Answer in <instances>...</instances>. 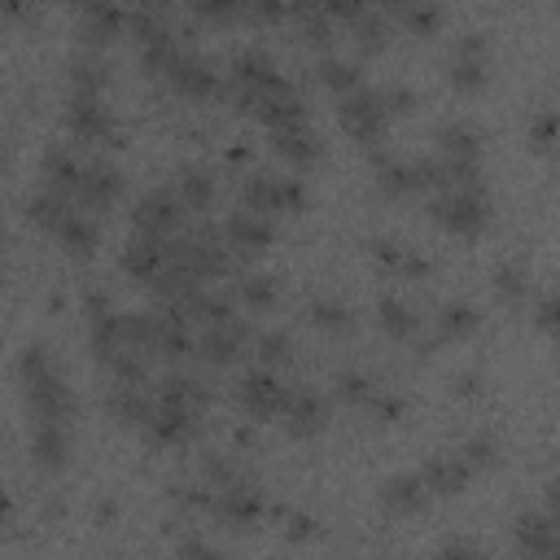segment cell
Segmentation results:
<instances>
[{
	"label": "cell",
	"mask_w": 560,
	"mask_h": 560,
	"mask_svg": "<svg viewBox=\"0 0 560 560\" xmlns=\"http://www.w3.org/2000/svg\"><path fill=\"white\" fill-rule=\"evenodd\" d=\"M276 424H280L289 438H298V442L319 438V433L328 429V402H324L319 394L302 389V385H289V389H284V398H280Z\"/></svg>",
	"instance_id": "obj_8"
},
{
	"label": "cell",
	"mask_w": 560,
	"mask_h": 560,
	"mask_svg": "<svg viewBox=\"0 0 560 560\" xmlns=\"http://www.w3.org/2000/svg\"><path fill=\"white\" fill-rule=\"evenodd\" d=\"M477 328H481V311L472 306V302H446L438 315H433V341L438 346H459V341H468V337H477Z\"/></svg>",
	"instance_id": "obj_26"
},
{
	"label": "cell",
	"mask_w": 560,
	"mask_h": 560,
	"mask_svg": "<svg viewBox=\"0 0 560 560\" xmlns=\"http://www.w3.org/2000/svg\"><path fill=\"white\" fill-rule=\"evenodd\" d=\"M368 411H372L376 420H385V424H398V420L407 416V402H402L398 394H381V389H376L372 402H368Z\"/></svg>",
	"instance_id": "obj_50"
},
{
	"label": "cell",
	"mask_w": 560,
	"mask_h": 560,
	"mask_svg": "<svg viewBox=\"0 0 560 560\" xmlns=\"http://www.w3.org/2000/svg\"><path fill=\"white\" fill-rule=\"evenodd\" d=\"M158 398H166V402H184V407H206V389H201V381H192V376H166L162 381V389H158Z\"/></svg>",
	"instance_id": "obj_43"
},
{
	"label": "cell",
	"mask_w": 560,
	"mask_h": 560,
	"mask_svg": "<svg viewBox=\"0 0 560 560\" xmlns=\"http://www.w3.org/2000/svg\"><path fill=\"white\" fill-rule=\"evenodd\" d=\"M52 236L61 241V249H66L70 258H92V254H96V245H101V223H96V214H92V210L74 206V210L66 214V223H61Z\"/></svg>",
	"instance_id": "obj_25"
},
{
	"label": "cell",
	"mask_w": 560,
	"mask_h": 560,
	"mask_svg": "<svg viewBox=\"0 0 560 560\" xmlns=\"http://www.w3.org/2000/svg\"><path fill=\"white\" fill-rule=\"evenodd\" d=\"M459 455H464V464H468L472 472H486V468L499 464V442H494L490 433H472V438L459 446Z\"/></svg>",
	"instance_id": "obj_44"
},
{
	"label": "cell",
	"mask_w": 560,
	"mask_h": 560,
	"mask_svg": "<svg viewBox=\"0 0 560 560\" xmlns=\"http://www.w3.org/2000/svg\"><path fill=\"white\" fill-rule=\"evenodd\" d=\"M201 477H206V490H219V486H228V481L236 477V468H232L228 459H219V455H214V459H206V464H201Z\"/></svg>",
	"instance_id": "obj_51"
},
{
	"label": "cell",
	"mask_w": 560,
	"mask_h": 560,
	"mask_svg": "<svg viewBox=\"0 0 560 560\" xmlns=\"http://www.w3.org/2000/svg\"><path fill=\"white\" fill-rule=\"evenodd\" d=\"M416 472H420V481H424L429 499H455V494H464V490H468V481L477 477V472L464 464V455H459V451H442V455L424 459V468H416Z\"/></svg>",
	"instance_id": "obj_18"
},
{
	"label": "cell",
	"mask_w": 560,
	"mask_h": 560,
	"mask_svg": "<svg viewBox=\"0 0 560 560\" xmlns=\"http://www.w3.org/2000/svg\"><path fill=\"white\" fill-rule=\"evenodd\" d=\"M271 241H276V219H267V214H258V210L236 206L232 219L223 223V245L236 249V254H245V258L267 254Z\"/></svg>",
	"instance_id": "obj_12"
},
{
	"label": "cell",
	"mask_w": 560,
	"mask_h": 560,
	"mask_svg": "<svg viewBox=\"0 0 560 560\" xmlns=\"http://www.w3.org/2000/svg\"><path fill=\"white\" fill-rule=\"evenodd\" d=\"M350 35H354V44H359L363 52H381V48L389 44V18L372 4L363 18H354V22H350Z\"/></svg>",
	"instance_id": "obj_38"
},
{
	"label": "cell",
	"mask_w": 560,
	"mask_h": 560,
	"mask_svg": "<svg viewBox=\"0 0 560 560\" xmlns=\"http://www.w3.org/2000/svg\"><path fill=\"white\" fill-rule=\"evenodd\" d=\"M35 13V0H0V22H26Z\"/></svg>",
	"instance_id": "obj_53"
},
{
	"label": "cell",
	"mask_w": 560,
	"mask_h": 560,
	"mask_svg": "<svg viewBox=\"0 0 560 560\" xmlns=\"http://www.w3.org/2000/svg\"><path fill=\"white\" fill-rule=\"evenodd\" d=\"M122 192H127L122 171L109 166V162H92V166H83V179H79V188H74V206L101 214V210H114V206L122 201Z\"/></svg>",
	"instance_id": "obj_13"
},
{
	"label": "cell",
	"mask_w": 560,
	"mask_h": 560,
	"mask_svg": "<svg viewBox=\"0 0 560 560\" xmlns=\"http://www.w3.org/2000/svg\"><path fill=\"white\" fill-rule=\"evenodd\" d=\"M0 289H4V276H0Z\"/></svg>",
	"instance_id": "obj_59"
},
{
	"label": "cell",
	"mask_w": 560,
	"mask_h": 560,
	"mask_svg": "<svg viewBox=\"0 0 560 560\" xmlns=\"http://www.w3.org/2000/svg\"><path fill=\"white\" fill-rule=\"evenodd\" d=\"M376 324H381V332H385L389 341H416V337H420V315H416L402 298H394V293H385V298L376 302Z\"/></svg>",
	"instance_id": "obj_28"
},
{
	"label": "cell",
	"mask_w": 560,
	"mask_h": 560,
	"mask_svg": "<svg viewBox=\"0 0 560 560\" xmlns=\"http://www.w3.org/2000/svg\"><path fill=\"white\" fill-rule=\"evenodd\" d=\"M289 13H293L289 0H241V18H249V22H258V26H276V22H284Z\"/></svg>",
	"instance_id": "obj_47"
},
{
	"label": "cell",
	"mask_w": 560,
	"mask_h": 560,
	"mask_svg": "<svg viewBox=\"0 0 560 560\" xmlns=\"http://www.w3.org/2000/svg\"><path fill=\"white\" fill-rule=\"evenodd\" d=\"M131 31H136V44H140V48H144V44H166V39H175L166 13H131Z\"/></svg>",
	"instance_id": "obj_45"
},
{
	"label": "cell",
	"mask_w": 560,
	"mask_h": 560,
	"mask_svg": "<svg viewBox=\"0 0 560 560\" xmlns=\"http://www.w3.org/2000/svg\"><path fill=\"white\" fill-rule=\"evenodd\" d=\"M394 22H398L407 35H416V39H433V35L442 31V4H438V0H411Z\"/></svg>",
	"instance_id": "obj_36"
},
{
	"label": "cell",
	"mask_w": 560,
	"mask_h": 560,
	"mask_svg": "<svg viewBox=\"0 0 560 560\" xmlns=\"http://www.w3.org/2000/svg\"><path fill=\"white\" fill-rule=\"evenodd\" d=\"M0 166H4V158H0Z\"/></svg>",
	"instance_id": "obj_60"
},
{
	"label": "cell",
	"mask_w": 560,
	"mask_h": 560,
	"mask_svg": "<svg viewBox=\"0 0 560 560\" xmlns=\"http://www.w3.org/2000/svg\"><path fill=\"white\" fill-rule=\"evenodd\" d=\"M44 179H48V188L74 197V188H79V179H83V162H79L66 144H57V149L44 153Z\"/></svg>",
	"instance_id": "obj_31"
},
{
	"label": "cell",
	"mask_w": 560,
	"mask_h": 560,
	"mask_svg": "<svg viewBox=\"0 0 560 560\" xmlns=\"http://www.w3.org/2000/svg\"><path fill=\"white\" fill-rule=\"evenodd\" d=\"M284 389H289V385H284L271 368H258V372H245V376L236 381V402H241V411H245L249 420H276Z\"/></svg>",
	"instance_id": "obj_14"
},
{
	"label": "cell",
	"mask_w": 560,
	"mask_h": 560,
	"mask_svg": "<svg viewBox=\"0 0 560 560\" xmlns=\"http://www.w3.org/2000/svg\"><path fill=\"white\" fill-rule=\"evenodd\" d=\"M153 79H162L175 96H188V101H210L219 92V74L210 70V61H201L197 52H188L179 44L166 52V61H162V70Z\"/></svg>",
	"instance_id": "obj_5"
},
{
	"label": "cell",
	"mask_w": 560,
	"mask_h": 560,
	"mask_svg": "<svg viewBox=\"0 0 560 560\" xmlns=\"http://www.w3.org/2000/svg\"><path fill=\"white\" fill-rule=\"evenodd\" d=\"M79 31L88 48H105L127 31V13L118 0H92L88 9H79Z\"/></svg>",
	"instance_id": "obj_22"
},
{
	"label": "cell",
	"mask_w": 560,
	"mask_h": 560,
	"mask_svg": "<svg viewBox=\"0 0 560 560\" xmlns=\"http://www.w3.org/2000/svg\"><path fill=\"white\" fill-rule=\"evenodd\" d=\"M136 4V13H166L171 9V0H131Z\"/></svg>",
	"instance_id": "obj_54"
},
{
	"label": "cell",
	"mask_w": 560,
	"mask_h": 560,
	"mask_svg": "<svg viewBox=\"0 0 560 560\" xmlns=\"http://www.w3.org/2000/svg\"><path fill=\"white\" fill-rule=\"evenodd\" d=\"M188 9H192L201 22H210V26H232V22H241V0H188Z\"/></svg>",
	"instance_id": "obj_46"
},
{
	"label": "cell",
	"mask_w": 560,
	"mask_h": 560,
	"mask_svg": "<svg viewBox=\"0 0 560 560\" xmlns=\"http://www.w3.org/2000/svg\"><path fill=\"white\" fill-rule=\"evenodd\" d=\"M372 394H376V385H372L363 372H341V376H337V398H341V402L368 407V402H372Z\"/></svg>",
	"instance_id": "obj_48"
},
{
	"label": "cell",
	"mask_w": 560,
	"mask_h": 560,
	"mask_svg": "<svg viewBox=\"0 0 560 560\" xmlns=\"http://www.w3.org/2000/svg\"><path fill=\"white\" fill-rule=\"evenodd\" d=\"M26 455L39 472H61L70 464V424H52V420H31V442Z\"/></svg>",
	"instance_id": "obj_19"
},
{
	"label": "cell",
	"mask_w": 560,
	"mask_h": 560,
	"mask_svg": "<svg viewBox=\"0 0 560 560\" xmlns=\"http://www.w3.org/2000/svg\"><path fill=\"white\" fill-rule=\"evenodd\" d=\"M175 197L184 210H210L214 201V175L206 166H184L175 179Z\"/></svg>",
	"instance_id": "obj_33"
},
{
	"label": "cell",
	"mask_w": 560,
	"mask_h": 560,
	"mask_svg": "<svg viewBox=\"0 0 560 560\" xmlns=\"http://www.w3.org/2000/svg\"><path fill=\"white\" fill-rule=\"evenodd\" d=\"M236 298H241L245 311L267 315V311L280 302V284H276V276H267V271H249V276L236 280Z\"/></svg>",
	"instance_id": "obj_34"
},
{
	"label": "cell",
	"mask_w": 560,
	"mask_h": 560,
	"mask_svg": "<svg viewBox=\"0 0 560 560\" xmlns=\"http://www.w3.org/2000/svg\"><path fill=\"white\" fill-rule=\"evenodd\" d=\"M289 4H293V9H324L328 0H289Z\"/></svg>",
	"instance_id": "obj_56"
},
{
	"label": "cell",
	"mask_w": 560,
	"mask_h": 560,
	"mask_svg": "<svg viewBox=\"0 0 560 560\" xmlns=\"http://www.w3.org/2000/svg\"><path fill=\"white\" fill-rule=\"evenodd\" d=\"M494 293H499L508 306H525V302L534 298L529 271H525L521 262H499V267H494Z\"/></svg>",
	"instance_id": "obj_37"
},
{
	"label": "cell",
	"mask_w": 560,
	"mask_h": 560,
	"mask_svg": "<svg viewBox=\"0 0 560 560\" xmlns=\"http://www.w3.org/2000/svg\"><path fill=\"white\" fill-rule=\"evenodd\" d=\"M184 206L175 197V188H149L140 201H136V228L140 232H153V236H171L179 223H184Z\"/></svg>",
	"instance_id": "obj_20"
},
{
	"label": "cell",
	"mask_w": 560,
	"mask_h": 560,
	"mask_svg": "<svg viewBox=\"0 0 560 560\" xmlns=\"http://www.w3.org/2000/svg\"><path fill=\"white\" fill-rule=\"evenodd\" d=\"M153 407L158 394H144V381H118V389L109 394V411L131 429H144L153 420Z\"/></svg>",
	"instance_id": "obj_27"
},
{
	"label": "cell",
	"mask_w": 560,
	"mask_h": 560,
	"mask_svg": "<svg viewBox=\"0 0 560 560\" xmlns=\"http://www.w3.org/2000/svg\"><path fill=\"white\" fill-rule=\"evenodd\" d=\"M372 258L394 276H429V262L411 254L402 241H372Z\"/></svg>",
	"instance_id": "obj_35"
},
{
	"label": "cell",
	"mask_w": 560,
	"mask_h": 560,
	"mask_svg": "<svg viewBox=\"0 0 560 560\" xmlns=\"http://www.w3.org/2000/svg\"><path fill=\"white\" fill-rule=\"evenodd\" d=\"M13 521V499H9V490L0 486V525H9Z\"/></svg>",
	"instance_id": "obj_55"
},
{
	"label": "cell",
	"mask_w": 560,
	"mask_h": 560,
	"mask_svg": "<svg viewBox=\"0 0 560 560\" xmlns=\"http://www.w3.org/2000/svg\"><path fill=\"white\" fill-rule=\"evenodd\" d=\"M18 385H22L31 420H52V424H70L74 420V394L61 381L48 346H26L18 354Z\"/></svg>",
	"instance_id": "obj_1"
},
{
	"label": "cell",
	"mask_w": 560,
	"mask_h": 560,
	"mask_svg": "<svg viewBox=\"0 0 560 560\" xmlns=\"http://www.w3.org/2000/svg\"><path fill=\"white\" fill-rule=\"evenodd\" d=\"M105 83H109V74H105V66L96 57H74L70 61V92H79V96H105Z\"/></svg>",
	"instance_id": "obj_40"
},
{
	"label": "cell",
	"mask_w": 560,
	"mask_h": 560,
	"mask_svg": "<svg viewBox=\"0 0 560 560\" xmlns=\"http://www.w3.org/2000/svg\"><path fill=\"white\" fill-rule=\"evenodd\" d=\"M529 311H534V328H538V332H551V328H556V298H551V293H538Z\"/></svg>",
	"instance_id": "obj_52"
},
{
	"label": "cell",
	"mask_w": 560,
	"mask_h": 560,
	"mask_svg": "<svg viewBox=\"0 0 560 560\" xmlns=\"http://www.w3.org/2000/svg\"><path fill=\"white\" fill-rule=\"evenodd\" d=\"M429 219L455 236V241H477L490 223V197H486V184L472 179V184H451V188H438L433 201H429Z\"/></svg>",
	"instance_id": "obj_2"
},
{
	"label": "cell",
	"mask_w": 560,
	"mask_h": 560,
	"mask_svg": "<svg viewBox=\"0 0 560 560\" xmlns=\"http://www.w3.org/2000/svg\"><path fill=\"white\" fill-rule=\"evenodd\" d=\"M166 258L175 267H184L188 276L197 280H219L228 271V245L214 236V232H201V236H184V241H171L166 236Z\"/></svg>",
	"instance_id": "obj_6"
},
{
	"label": "cell",
	"mask_w": 560,
	"mask_h": 560,
	"mask_svg": "<svg viewBox=\"0 0 560 560\" xmlns=\"http://www.w3.org/2000/svg\"><path fill=\"white\" fill-rule=\"evenodd\" d=\"M381 508L389 516H420L424 503H429V490L420 481V472H394L389 481H381Z\"/></svg>",
	"instance_id": "obj_24"
},
{
	"label": "cell",
	"mask_w": 560,
	"mask_h": 560,
	"mask_svg": "<svg viewBox=\"0 0 560 560\" xmlns=\"http://www.w3.org/2000/svg\"><path fill=\"white\" fill-rule=\"evenodd\" d=\"M66 4H70V9H88L92 0H66Z\"/></svg>",
	"instance_id": "obj_57"
},
{
	"label": "cell",
	"mask_w": 560,
	"mask_h": 560,
	"mask_svg": "<svg viewBox=\"0 0 560 560\" xmlns=\"http://www.w3.org/2000/svg\"><path fill=\"white\" fill-rule=\"evenodd\" d=\"M306 188L293 179V175H249L245 188H241V206L245 210H258L267 219L276 214H302L306 210Z\"/></svg>",
	"instance_id": "obj_4"
},
{
	"label": "cell",
	"mask_w": 560,
	"mask_h": 560,
	"mask_svg": "<svg viewBox=\"0 0 560 560\" xmlns=\"http://www.w3.org/2000/svg\"><path fill=\"white\" fill-rule=\"evenodd\" d=\"M118 262H122V271L131 276V280H153L162 267H166V236H153V232H131L127 236V245H122V254H118Z\"/></svg>",
	"instance_id": "obj_21"
},
{
	"label": "cell",
	"mask_w": 560,
	"mask_h": 560,
	"mask_svg": "<svg viewBox=\"0 0 560 560\" xmlns=\"http://www.w3.org/2000/svg\"><path fill=\"white\" fill-rule=\"evenodd\" d=\"M254 354H258V368H284L289 359H293V341H289V332H262L258 341H254Z\"/></svg>",
	"instance_id": "obj_42"
},
{
	"label": "cell",
	"mask_w": 560,
	"mask_h": 560,
	"mask_svg": "<svg viewBox=\"0 0 560 560\" xmlns=\"http://www.w3.org/2000/svg\"><path fill=\"white\" fill-rule=\"evenodd\" d=\"M516 551H525V556H551L556 551L551 512H525L516 521Z\"/></svg>",
	"instance_id": "obj_29"
},
{
	"label": "cell",
	"mask_w": 560,
	"mask_h": 560,
	"mask_svg": "<svg viewBox=\"0 0 560 560\" xmlns=\"http://www.w3.org/2000/svg\"><path fill=\"white\" fill-rule=\"evenodd\" d=\"M61 122L83 144H114L118 140V127H114V114H109L105 96H79V92H70Z\"/></svg>",
	"instance_id": "obj_7"
},
{
	"label": "cell",
	"mask_w": 560,
	"mask_h": 560,
	"mask_svg": "<svg viewBox=\"0 0 560 560\" xmlns=\"http://www.w3.org/2000/svg\"><path fill=\"white\" fill-rule=\"evenodd\" d=\"M376 188H381L385 197H407V192H420L416 162H381V166H376Z\"/></svg>",
	"instance_id": "obj_39"
},
{
	"label": "cell",
	"mask_w": 560,
	"mask_h": 560,
	"mask_svg": "<svg viewBox=\"0 0 560 560\" xmlns=\"http://www.w3.org/2000/svg\"><path fill=\"white\" fill-rule=\"evenodd\" d=\"M525 140H529V149L534 153H551L556 149V114L547 109V114H538V118H529V127H525Z\"/></svg>",
	"instance_id": "obj_49"
},
{
	"label": "cell",
	"mask_w": 560,
	"mask_h": 560,
	"mask_svg": "<svg viewBox=\"0 0 560 560\" xmlns=\"http://www.w3.org/2000/svg\"><path fill=\"white\" fill-rule=\"evenodd\" d=\"M206 508H210V512H214L223 525H232V529H249V525H258V521H262L267 499H262V490H258V486H249V481L232 477L228 486L210 490Z\"/></svg>",
	"instance_id": "obj_9"
},
{
	"label": "cell",
	"mask_w": 560,
	"mask_h": 560,
	"mask_svg": "<svg viewBox=\"0 0 560 560\" xmlns=\"http://www.w3.org/2000/svg\"><path fill=\"white\" fill-rule=\"evenodd\" d=\"M197 416H201L197 407H184V402H166V398H158L153 420L144 424V433H149L158 446H188V442L197 438V429H201V420H197Z\"/></svg>",
	"instance_id": "obj_16"
},
{
	"label": "cell",
	"mask_w": 560,
	"mask_h": 560,
	"mask_svg": "<svg viewBox=\"0 0 560 560\" xmlns=\"http://www.w3.org/2000/svg\"><path fill=\"white\" fill-rule=\"evenodd\" d=\"M70 210H74V197H66V192H57V188H44V192H35V197L26 201V219H31L39 232H48V236L66 223Z\"/></svg>",
	"instance_id": "obj_30"
},
{
	"label": "cell",
	"mask_w": 560,
	"mask_h": 560,
	"mask_svg": "<svg viewBox=\"0 0 560 560\" xmlns=\"http://www.w3.org/2000/svg\"><path fill=\"white\" fill-rule=\"evenodd\" d=\"M337 101H341V105H337V122H341V131H346L350 140H359L363 149H376V144H381V136H385V131H389V122H394L385 92H381V88L359 83V88H350V92H346V96H337Z\"/></svg>",
	"instance_id": "obj_3"
},
{
	"label": "cell",
	"mask_w": 560,
	"mask_h": 560,
	"mask_svg": "<svg viewBox=\"0 0 560 560\" xmlns=\"http://www.w3.org/2000/svg\"><path fill=\"white\" fill-rule=\"evenodd\" d=\"M280 79V66H276V57L267 52V48H245V52H236L232 57V92H236V101L249 109V101L262 92V88H271Z\"/></svg>",
	"instance_id": "obj_15"
},
{
	"label": "cell",
	"mask_w": 560,
	"mask_h": 560,
	"mask_svg": "<svg viewBox=\"0 0 560 560\" xmlns=\"http://www.w3.org/2000/svg\"><path fill=\"white\" fill-rule=\"evenodd\" d=\"M446 83L455 92H464V96H472V92H481L490 83V44H486V35L472 31V35H464L455 44L451 66H446Z\"/></svg>",
	"instance_id": "obj_10"
},
{
	"label": "cell",
	"mask_w": 560,
	"mask_h": 560,
	"mask_svg": "<svg viewBox=\"0 0 560 560\" xmlns=\"http://www.w3.org/2000/svg\"><path fill=\"white\" fill-rule=\"evenodd\" d=\"M271 149H276V158H280L284 166H293V171L315 166L319 153H324L319 136H315L306 122H298V127H276V131H271Z\"/></svg>",
	"instance_id": "obj_23"
},
{
	"label": "cell",
	"mask_w": 560,
	"mask_h": 560,
	"mask_svg": "<svg viewBox=\"0 0 560 560\" xmlns=\"http://www.w3.org/2000/svg\"><path fill=\"white\" fill-rule=\"evenodd\" d=\"M249 114H254L267 131L306 122V105H302V96L293 92V83H289V79H276L271 88H262V92L249 101Z\"/></svg>",
	"instance_id": "obj_11"
},
{
	"label": "cell",
	"mask_w": 560,
	"mask_h": 560,
	"mask_svg": "<svg viewBox=\"0 0 560 560\" xmlns=\"http://www.w3.org/2000/svg\"><path fill=\"white\" fill-rule=\"evenodd\" d=\"M0 245H4V228H0Z\"/></svg>",
	"instance_id": "obj_58"
},
{
	"label": "cell",
	"mask_w": 560,
	"mask_h": 560,
	"mask_svg": "<svg viewBox=\"0 0 560 560\" xmlns=\"http://www.w3.org/2000/svg\"><path fill=\"white\" fill-rule=\"evenodd\" d=\"M306 324L319 328V332H328V337H346L354 328V311L341 298H315L306 306Z\"/></svg>",
	"instance_id": "obj_32"
},
{
	"label": "cell",
	"mask_w": 560,
	"mask_h": 560,
	"mask_svg": "<svg viewBox=\"0 0 560 560\" xmlns=\"http://www.w3.org/2000/svg\"><path fill=\"white\" fill-rule=\"evenodd\" d=\"M315 74H319V83L332 92V96H346L350 88H359L363 79H359V70L350 66V61H341V57H324L319 66H315Z\"/></svg>",
	"instance_id": "obj_41"
},
{
	"label": "cell",
	"mask_w": 560,
	"mask_h": 560,
	"mask_svg": "<svg viewBox=\"0 0 560 560\" xmlns=\"http://www.w3.org/2000/svg\"><path fill=\"white\" fill-rule=\"evenodd\" d=\"M245 341H249V328H245V319H223V324H206V332L192 341V350L206 359V363H214V368H228V363H236L241 354H245Z\"/></svg>",
	"instance_id": "obj_17"
}]
</instances>
